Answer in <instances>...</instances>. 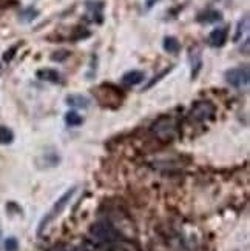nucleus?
Masks as SVG:
<instances>
[{"label":"nucleus","instance_id":"f257e3e1","mask_svg":"<svg viewBox=\"0 0 250 251\" xmlns=\"http://www.w3.org/2000/svg\"><path fill=\"white\" fill-rule=\"evenodd\" d=\"M225 82L229 83L233 88H247L249 86V82H250V73H249V67L244 65V67H236V68H230L227 70L225 74Z\"/></svg>","mask_w":250,"mask_h":251},{"label":"nucleus","instance_id":"f03ea898","mask_svg":"<svg viewBox=\"0 0 250 251\" xmlns=\"http://www.w3.org/2000/svg\"><path fill=\"white\" fill-rule=\"evenodd\" d=\"M213 116H215V105L209 100L196 102L189 113V119L192 122H204L212 119Z\"/></svg>","mask_w":250,"mask_h":251},{"label":"nucleus","instance_id":"7ed1b4c3","mask_svg":"<svg viewBox=\"0 0 250 251\" xmlns=\"http://www.w3.org/2000/svg\"><path fill=\"white\" fill-rule=\"evenodd\" d=\"M76 193V188H71V190H68L67 193H65L63 196H62V198L56 202V203H54L53 205V208L50 210V213L45 216V217H43V219H42V222H40V226H39V234L43 231V228H45L53 219H54V217H56V216H59L60 213H62V210L65 208V206H67V203H68V201L73 198V194Z\"/></svg>","mask_w":250,"mask_h":251},{"label":"nucleus","instance_id":"20e7f679","mask_svg":"<svg viewBox=\"0 0 250 251\" xmlns=\"http://www.w3.org/2000/svg\"><path fill=\"white\" fill-rule=\"evenodd\" d=\"M227 37H229V28L227 26H221V28H215L210 36H209V43L213 48H221L225 45Z\"/></svg>","mask_w":250,"mask_h":251},{"label":"nucleus","instance_id":"39448f33","mask_svg":"<svg viewBox=\"0 0 250 251\" xmlns=\"http://www.w3.org/2000/svg\"><path fill=\"white\" fill-rule=\"evenodd\" d=\"M153 126H155L153 128L155 133L158 136H161L162 139H167V137H171L173 126H175V124H173V121H171L170 117H161Z\"/></svg>","mask_w":250,"mask_h":251},{"label":"nucleus","instance_id":"423d86ee","mask_svg":"<svg viewBox=\"0 0 250 251\" xmlns=\"http://www.w3.org/2000/svg\"><path fill=\"white\" fill-rule=\"evenodd\" d=\"M145 79V73L144 71H139V70H132L122 75V83L127 86H135L142 83Z\"/></svg>","mask_w":250,"mask_h":251},{"label":"nucleus","instance_id":"0eeeda50","mask_svg":"<svg viewBox=\"0 0 250 251\" xmlns=\"http://www.w3.org/2000/svg\"><path fill=\"white\" fill-rule=\"evenodd\" d=\"M221 19H222V14L218 9H205L196 16V20L199 24H215V22H220Z\"/></svg>","mask_w":250,"mask_h":251},{"label":"nucleus","instance_id":"6e6552de","mask_svg":"<svg viewBox=\"0 0 250 251\" xmlns=\"http://www.w3.org/2000/svg\"><path fill=\"white\" fill-rule=\"evenodd\" d=\"M36 75L40 80H45V82H51V83H60V73L57 70H53V68H42L36 73Z\"/></svg>","mask_w":250,"mask_h":251},{"label":"nucleus","instance_id":"1a4fd4ad","mask_svg":"<svg viewBox=\"0 0 250 251\" xmlns=\"http://www.w3.org/2000/svg\"><path fill=\"white\" fill-rule=\"evenodd\" d=\"M162 48H164L170 54H178L181 51V43H179V40L176 37L167 36L164 39V42H162Z\"/></svg>","mask_w":250,"mask_h":251},{"label":"nucleus","instance_id":"9d476101","mask_svg":"<svg viewBox=\"0 0 250 251\" xmlns=\"http://www.w3.org/2000/svg\"><path fill=\"white\" fill-rule=\"evenodd\" d=\"M67 103L74 106V108H88L90 106V100L86 99L85 96H81V94H70L67 97Z\"/></svg>","mask_w":250,"mask_h":251},{"label":"nucleus","instance_id":"9b49d317","mask_svg":"<svg viewBox=\"0 0 250 251\" xmlns=\"http://www.w3.org/2000/svg\"><path fill=\"white\" fill-rule=\"evenodd\" d=\"M249 28V16H244L240 22H238V25H236V32H235V36H233V42H240V39L243 37V34L247 31Z\"/></svg>","mask_w":250,"mask_h":251},{"label":"nucleus","instance_id":"f8f14e48","mask_svg":"<svg viewBox=\"0 0 250 251\" xmlns=\"http://www.w3.org/2000/svg\"><path fill=\"white\" fill-rule=\"evenodd\" d=\"M39 16V9L34 6H28L20 13V20L22 22H32Z\"/></svg>","mask_w":250,"mask_h":251},{"label":"nucleus","instance_id":"ddd939ff","mask_svg":"<svg viewBox=\"0 0 250 251\" xmlns=\"http://www.w3.org/2000/svg\"><path fill=\"white\" fill-rule=\"evenodd\" d=\"M93 234H96L97 239H108L110 234H113V230L107 225H97L96 228H93Z\"/></svg>","mask_w":250,"mask_h":251},{"label":"nucleus","instance_id":"4468645a","mask_svg":"<svg viewBox=\"0 0 250 251\" xmlns=\"http://www.w3.org/2000/svg\"><path fill=\"white\" fill-rule=\"evenodd\" d=\"M65 122H67V125H70V126H79L82 124V117L76 111H70V113H67V116H65Z\"/></svg>","mask_w":250,"mask_h":251},{"label":"nucleus","instance_id":"2eb2a0df","mask_svg":"<svg viewBox=\"0 0 250 251\" xmlns=\"http://www.w3.org/2000/svg\"><path fill=\"white\" fill-rule=\"evenodd\" d=\"M14 139L13 131L6 126H0V144H11Z\"/></svg>","mask_w":250,"mask_h":251},{"label":"nucleus","instance_id":"dca6fc26","mask_svg":"<svg viewBox=\"0 0 250 251\" xmlns=\"http://www.w3.org/2000/svg\"><path fill=\"white\" fill-rule=\"evenodd\" d=\"M19 47H20V43H16V45H13V47H11L9 50H6V51H5L3 57H2L5 63H9L11 60H13V57L16 56V52H17Z\"/></svg>","mask_w":250,"mask_h":251},{"label":"nucleus","instance_id":"f3484780","mask_svg":"<svg viewBox=\"0 0 250 251\" xmlns=\"http://www.w3.org/2000/svg\"><path fill=\"white\" fill-rule=\"evenodd\" d=\"M68 57H70V51H67V50L56 51V52L51 54V60L53 62H63V60H67Z\"/></svg>","mask_w":250,"mask_h":251},{"label":"nucleus","instance_id":"a211bd4d","mask_svg":"<svg viewBox=\"0 0 250 251\" xmlns=\"http://www.w3.org/2000/svg\"><path fill=\"white\" fill-rule=\"evenodd\" d=\"M170 71H171V67H170V68H166L164 71H161V73H159L158 75H155V79H151V80H150V82H148V83L145 85V90H150L151 86H153V85H156V83H158V82H159V80H161L162 77H164V75H167V74H168Z\"/></svg>","mask_w":250,"mask_h":251},{"label":"nucleus","instance_id":"6ab92c4d","mask_svg":"<svg viewBox=\"0 0 250 251\" xmlns=\"http://www.w3.org/2000/svg\"><path fill=\"white\" fill-rule=\"evenodd\" d=\"M5 248H6V251H16L17 250V241L13 237H9L5 242Z\"/></svg>","mask_w":250,"mask_h":251},{"label":"nucleus","instance_id":"aec40b11","mask_svg":"<svg viewBox=\"0 0 250 251\" xmlns=\"http://www.w3.org/2000/svg\"><path fill=\"white\" fill-rule=\"evenodd\" d=\"M158 2H159V0H147L145 3H147V8L150 9V8H153V6H155V5H156Z\"/></svg>","mask_w":250,"mask_h":251}]
</instances>
